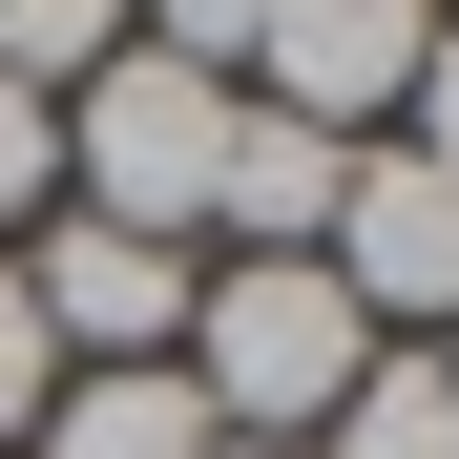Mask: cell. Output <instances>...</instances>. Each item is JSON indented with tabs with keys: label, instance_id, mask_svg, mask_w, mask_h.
Masks as SVG:
<instances>
[{
	"label": "cell",
	"instance_id": "9c48e42d",
	"mask_svg": "<svg viewBox=\"0 0 459 459\" xmlns=\"http://www.w3.org/2000/svg\"><path fill=\"white\" fill-rule=\"evenodd\" d=\"M42 418H63V334H42V292H22V272H0V459H22Z\"/></svg>",
	"mask_w": 459,
	"mask_h": 459
},
{
	"label": "cell",
	"instance_id": "4fadbf2b",
	"mask_svg": "<svg viewBox=\"0 0 459 459\" xmlns=\"http://www.w3.org/2000/svg\"><path fill=\"white\" fill-rule=\"evenodd\" d=\"M230 459H251V438H230Z\"/></svg>",
	"mask_w": 459,
	"mask_h": 459
},
{
	"label": "cell",
	"instance_id": "277c9868",
	"mask_svg": "<svg viewBox=\"0 0 459 459\" xmlns=\"http://www.w3.org/2000/svg\"><path fill=\"white\" fill-rule=\"evenodd\" d=\"M314 272L355 292L376 334H438V314H459V188L418 168V146H355V188H334V230H314Z\"/></svg>",
	"mask_w": 459,
	"mask_h": 459
},
{
	"label": "cell",
	"instance_id": "7a4b0ae2",
	"mask_svg": "<svg viewBox=\"0 0 459 459\" xmlns=\"http://www.w3.org/2000/svg\"><path fill=\"white\" fill-rule=\"evenodd\" d=\"M209 168H230V84H188V63H146V42L63 105V209H84V230L188 251V230H209Z\"/></svg>",
	"mask_w": 459,
	"mask_h": 459
},
{
	"label": "cell",
	"instance_id": "8fae6325",
	"mask_svg": "<svg viewBox=\"0 0 459 459\" xmlns=\"http://www.w3.org/2000/svg\"><path fill=\"white\" fill-rule=\"evenodd\" d=\"M397 146H418V168L459 188V0H438V63H418V105H397Z\"/></svg>",
	"mask_w": 459,
	"mask_h": 459
},
{
	"label": "cell",
	"instance_id": "3957f363",
	"mask_svg": "<svg viewBox=\"0 0 459 459\" xmlns=\"http://www.w3.org/2000/svg\"><path fill=\"white\" fill-rule=\"evenodd\" d=\"M418 63H438V0H272V22H251V84H230V105L376 146V126L418 105Z\"/></svg>",
	"mask_w": 459,
	"mask_h": 459
},
{
	"label": "cell",
	"instance_id": "ba28073f",
	"mask_svg": "<svg viewBox=\"0 0 459 459\" xmlns=\"http://www.w3.org/2000/svg\"><path fill=\"white\" fill-rule=\"evenodd\" d=\"M105 63H126V0H0V84L22 105H84Z\"/></svg>",
	"mask_w": 459,
	"mask_h": 459
},
{
	"label": "cell",
	"instance_id": "8992f818",
	"mask_svg": "<svg viewBox=\"0 0 459 459\" xmlns=\"http://www.w3.org/2000/svg\"><path fill=\"white\" fill-rule=\"evenodd\" d=\"M22 459H230V438H209V397H188V376L146 355V376H63V418H42Z\"/></svg>",
	"mask_w": 459,
	"mask_h": 459
},
{
	"label": "cell",
	"instance_id": "7c38bea8",
	"mask_svg": "<svg viewBox=\"0 0 459 459\" xmlns=\"http://www.w3.org/2000/svg\"><path fill=\"white\" fill-rule=\"evenodd\" d=\"M438 376H459V314H438Z\"/></svg>",
	"mask_w": 459,
	"mask_h": 459
},
{
	"label": "cell",
	"instance_id": "30bf717a",
	"mask_svg": "<svg viewBox=\"0 0 459 459\" xmlns=\"http://www.w3.org/2000/svg\"><path fill=\"white\" fill-rule=\"evenodd\" d=\"M42 209H63V105L0 84V230H42Z\"/></svg>",
	"mask_w": 459,
	"mask_h": 459
},
{
	"label": "cell",
	"instance_id": "5b68a950",
	"mask_svg": "<svg viewBox=\"0 0 459 459\" xmlns=\"http://www.w3.org/2000/svg\"><path fill=\"white\" fill-rule=\"evenodd\" d=\"M334 188H355V146H334V126L230 105V168H209V230H230V251H314V230H334Z\"/></svg>",
	"mask_w": 459,
	"mask_h": 459
},
{
	"label": "cell",
	"instance_id": "6da1fadb",
	"mask_svg": "<svg viewBox=\"0 0 459 459\" xmlns=\"http://www.w3.org/2000/svg\"><path fill=\"white\" fill-rule=\"evenodd\" d=\"M188 397H209V438H251V459H314L334 438V397L376 376V314L314 272V251H230L209 292H188Z\"/></svg>",
	"mask_w": 459,
	"mask_h": 459
},
{
	"label": "cell",
	"instance_id": "52a82bcc",
	"mask_svg": "<svg viewBox=\"0 0 459 459\" xmlns=\"http://www.w3.org/2000/svg\"><path fill=\"white\" fill-rule=\"evenodd\" d=\"M314 459H459V376H438V355H376L355 397H334Z\"/></svg>",
	"mask_w": 459,
	"mask_h": 459
}]
</instances>
